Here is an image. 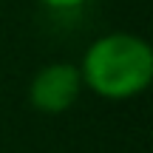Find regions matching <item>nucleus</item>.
<instances>
[{
    "label": "nucleus",
    "instance_id": "f257e3e1",
    "mask_svg": "<svg viewBox=\"0 0 153 153\" xmlns=\"http://www.w3.org/2000/svg\"><path fill=\"white\" fill-rule=\"evenodd\" d=\"M76 68L91 94L108 102H125L150 88L153 48L133 31H108L85 48Z\"/></svg>",
    "mask_w": 153,
    "mask_h": 153
},
{
    "label": "nucleus",
    "instance_id": "f03ea898",
    "mask_svg": "<svg viewBox=\"0 0 153 153\" xmlns=\"http://www.w3.org/2000/svg\"><path fill=\"white\" fill-rule=\"evenodd\" d=\"M82 91V76L74 62H48L37 68L28 82V105L40 114H65L79 102Z\"/></svg>",
    "mask_w": 153,
    "mask_h": 153
},
{
    "label": "nucleus",
    "instance_id": "7ed1b4c3",
    "mask_svg": "<svg viewBox=\"0 0 153 153\" xmlns=\"http://www.w3.org/2000/svg\"><path fill=\"white\" fill-rule=\"evenodd\" d=\"M40 6H45V9H51V11H74V9H79V6H85L88 0H37Z\"/></svg>",
    "mask_w": 153,
    "mask_h": 153
}]
</instances>
